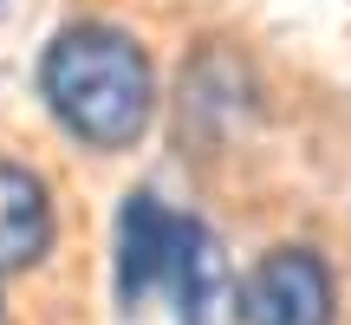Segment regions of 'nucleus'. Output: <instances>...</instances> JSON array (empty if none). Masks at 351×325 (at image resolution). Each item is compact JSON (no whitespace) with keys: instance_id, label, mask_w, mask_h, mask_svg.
I'll use <instances>...</instances> for the list:
<instances>
[{"instance_id":"1","label":"nucleus","mask_w":351,"mask_h":325,"mask_svg":"<svg viewBox=\"0 0 351 325\" xmlns=\"http://www.w3.org/2000/svg\"><path fill=\"white\" fill-rule=\"evenodd\" d=\"M39 91H46L52 117L91 150H124L137 130L150 124V59L130 33L117 26H65L39 59Z\"/></svg>"},{"instance_id":"2","label":"nucleus","mask_w":351,"mask_h":325,"mask_svg":"<svg viewBox=\"0 0 351 325\" xmlns=\"http://www.w3.org/2000/svg\"><path fill=\"white\" fill-rule=\"evenodd\" d=\"M241 325H332V267L313 248H274L241 280Z\"/></svg>"},{"instance_id":"3","label":"nucleus","mask_w":351,"mask_h":325,"mask_svg":"<svg viewBox=\"0 0 351 325\" xmlns=\"http://www.w3.org/2000/svg\"><path fill=\"white\" fill-rule=\"evenodd\" d=\"M176 221L150 189H130L124 215H117V300L137 313L156 287L169 280V254H176Z\"/></svg>"},{"instance_id":"4","label":"nucleus","mask_w":351,"mask_h":325,"mask_svg":"<svg viewBox=\"0 0 351 325\" xmlns=\"http://www.w3.org/2000/svg\"><path fill=\"white\" fill-rule=\"evenodd\" d=\"M52 241V202L26 162H0V274H20Z\"/></svg>"},{"instance_id":"5","label":"nucleus","mask_w":351,"mask_h":325,"mask_svg":"<svg viewBox=\"0 0 351 325\" xmlns=\"http://www.w3.org/2000/svg\"><path fill=\"white\" fill-rule=\"evenodd\" d=\"M163 287L176 300V325H208L215 300H221V248H215V234L195 215L176 221V254H169V280Z\"/></svg>"}]
</instances>
